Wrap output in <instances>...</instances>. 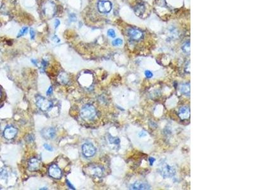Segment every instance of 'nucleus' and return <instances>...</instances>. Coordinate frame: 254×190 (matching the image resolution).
<instances>
[{"mask_svg":"<svg viewBox=\"0 0 254 190\" xmlns=\"http://www.w3.org/2000/svg\"><path fill=\"white\" fill-rule=\"evenodd\" d=\"M41 134L44 138L53 139L55 136V130L53 128H46L42 131Z\"/></svg>","mask_w":254,"mask_h":190,"instance_id":"nucleus-12","label":"nucleus"},{"mask_svg":"<svg viewBox=\"0 0 254 190\" xmlns=\"http://www.w3.org/2000/svg\"><path fill=\"white\" fill-rule=\"evenodd\" d=\"M112 44H113V46H120V45H122V44H123V40L121 39H119V38L116 39L115 40H114V41H113Z\"/></svg>","mask_w":254,"mask_h":190,"instance_id":"nucleus-18","label":"nucleus"},{"mask_svg":"<svg viewBox=\"0 0 254 190\" xmlns=\"http://www.w3.org/2000/svg\"><path fill=\"white\" fill-rule=\"evenodd\" d=\"M159 172L161 176L165 178H171L175 174V169L169 164H163L159 167Z\"/></svg>","mask_w":254,"mask_h":190,"instance_id":"nucleus-2","label":"nucleus"},{"mask_svg":"<svg viewBox=\"0 0 254 190\" xmlns=\"http://www.w3.org/2000/svg\"><path fill=\"white\" fill-rule=\"evenodd\" d=\"M96 115L97 112L95 107L90 104L84 105L81 110V116L85 120H93L96 117Z\"/></svg>","mask_w":254,"mask_h":190,"instance_id":"nucleus-1","label":"nucleus"},{"mask_svg":"<svg viewBox=\"0 0 254 190\" xmlns=\"http://www.w3.org/2000/svg\"><path fill=\"white\" fill-rule=\"evenodd\" d=\"M36 105L43 111H48L52 106V103L50 101L42 97H37Z\"/></svg>","mask_w":254,"mask_h":190,"instance_id":"nucleus-3","label":"nucleus"},{"mask_svg":"<svg viewBox=\"0 0 254 190\" xmlns=\"http://www.w3.org/2000/svg\"><path fill=\"white\" fill-rule=\"evenodd\" d=\"M41 162L37 158H32L29 162V170L31 171H36L40 168Z\"/></svg>","mask_w":254,"mask_h":190,"instance_id":"nucleus-11","label":"nucleus"},{"mask_svg":"<svg viewBox=\"0 0 254 190\" xmlns=\"http://www.w3.org/2000/svg\"><path fill=\"white\" fill-rule=\"evenodd\" d=\"M58 81L62 84H66L69 82V76L65 72H62L58 77Z\"/></svg>","mask_w":254,"mask_h":190,"instance_id":"nucleus-15","label":"nucleus"},{"mask_svg":"<svg viewBox=\"0 0 254 190\" xmlns=\"http://www.w3.org/2000/svg\"><path fill=\"white\" fill-rule=\"evenodd\" d=\"M66 183H67V186L71 188V189H75V188H74V186L71 184V183L68 181V180H67L66 181Z\"/></svg>","mask_w":254,"mask_h":190,"instance_id":"nucleus-26","label":"nucleus"},{"mask_svg":"<svg viewBox=\"0 0 254 190\" xmlns=\"http://www.w3.org/2000/svg\"><path fill=\"white\" fill-rule=\"evenodd\" d=\"M130 189H150L151 186L144 182H136L131 185Z\"/></svg>","mask_w":254,"mask_h":190,"instance_id":"nucleus-10","label":"nucleus"},{"mask_svg":"<svg viewBox=\"0 0 254 190\" xmlns=\"http://www.w3.org/2000/svg\"><path fill=\"white\" fill-rule=\"evenodd\" d=\"M17 134V129L13 126H9L5 129L3 134L4 137L7 139H12L16 137Z\"/></svg>","mask_w":254,"mask_h":190,"instance_id":"nucleus-8","label":"nucleus"},{"mask_svg":"<svg viewBox=\"0 0 254 190\" xmlns=\"http://www.w3.org/2000/svg\"><path fill=\"white\" fill-rule=\"evenodd\" d=\"M108 34L109 36L111 38H114L116 36V33L115 31L113 29H109L108 31Z\"/></svg>","mask_w":254,"mask_h":190,"instance_id":"nucleus-21","label":"nucleus"},{"mask_svg":"<svg viewBox=\"0 0 254 190\" xmlns=\"http://www.w3.org/2000/svg\"><path fill=\"white\" fill-rule=\"evenodd\" d=\"M43 11L45 16H47V17H52L56 11L55 5L52 2L48 1L44 3Z\"/></svg>","mask_w":254,"mask_h":190,"instance_id":"nucleus-4","label":"nucleus"},{"mask_svg":"<svg viewBox=\"0 0 254 190\" xmlns=\"http://www.w3.org/2000/svg\"><path fill=\"white\" fill-rule=\"evenodd\" d=\"M27 30H28V28H27V27H23V28L19 31V34H18L17 37L19 38V37H21V36H24V35L27 33Z\"/></svg>","mask_w":254,"mask_h":190,"instance_id":"nucleus-19","label":"nucleus"},{"mask_svg":"<svg viewBox=\"0 0 254 190\" xmlns=\"http://www.w3.org/2000/svg\"><path fill=\"white\" fill-rule=\"evenodd\" d=\"M30 35H31V39H33L35 38V30H34L33 29H31V30H30Z\"/></svg>","mask_w":254,"mask_h":190,"instance_id":"nucleus-24","label":"nucleus"},{"mask_svg":"<svg viewBox=\"0 0 254 190\" xmlns=\"http://www.w3.org/2000/svg\"><path fill=\"white\" fill-rule=\"evenodd\" d=\"M179 117L182 119H187L190 116V110L189 108L187 106H182L180 110H179L178 113Z\"/></svg>","mask_w":254,"mask_h":190,"instance_id":"nucleus-14","label":"nucleus"},{"mask_svg":"<svg viewBox=\"0 0 254 190\" xmlns=\"http://www.w3.org/2000/svg\"><path fill=\"white\" fill-rule=\"evenodd\" d=\"M59 25H60V21L58 19H56L55 21V28H57Z\"/></svg>","mask_w":254,"mask_h":190,"instance_id":"nucleus-28","label":"nucleus"},{"mask_svg":"<svg viewBox=\"0 0 254 190\" xmlns=\"http://www.w3.org/2000/svg\"><path fill=\"white\" fill-rule=\"evenodd\" d=\"M49 175L55 178V179H60L62 176V172L60 168L57 165H52L48 170Z\"/></svg>","mask_w":254,"mask_h":190,"instance_id":"nucleus-7","label":"nucleus"},{"mask_svg":"<svg viewBox=\"0 0 254 190\" xmlns=\"http://www.w3.org/2000/svg\"><path fill=\"white\" fill-rule=\"evenodd\" d=\"M180 91H181V93L184 94L186 95V96H189L190 94V85L189 84H182L180 88Z\"/></svg>","mask_w":254,"mask_h":190,"instance_id":"nucleus-16","label":"nucleus"},{"mask_svg":"<svg viewBox=\"0 0 254 190\" xmlns=\"http://www.w3.org/2000/svg\"><path fill=\"white\" fill-rule=\"evenodd\" d=\"M145 75L147 77V78H151L153 76V73L150 71V70H145Z\"/></svg>","mask_w":254,"mask_h":190,"instance_id":"nucleus-22","label":"nucleus"},{"mask_svg":"<svg viewBox=\"0 0 254 190\" xmlns=\"http://www.w3.org/2000/svg\"><path fill=\"white\" fill-rule=\"evenodd\" d=\"M40 189H47V188H41Z\"/></svg>","mask_w":254,"mask_h":190,"instance_id":"nucleus-31","label":"nucleus"},{"mask_svg":"<svg viewBox=\"0 0 254 190\" xmlns=\"http://www.w3.org/2000/svg\"><path fill=\"white\" fill-rule=\"evenodd\" d=\"M90 174L94 176L100 178L103 174V170L101 167L98 166H90Z\"/></svg>","mask_w":254,"mask_h":190,"instance_id":"nucleus-13","label":"nucleus"},{"mask_svg":"<svg viewBox=\"0 0 254 190\" xmlns=\"http://www.w3.org/2000/svg\"><path fill=\"white\" fill-rule=\"evenodd\" d=\"M52 91H53V89H52V87H50L49 88H48V91H47V95H50V94H51L52 93Z\"/></svg>","mask_w":254,"mask_h":190,"instance_id":"nucleus-27","label":"nucleus"},{"mask_svg":"<svg viewBox=\"0 0 254 190\" xmlns=\"http://www.w3.org/2000/svg\"><path fill=\"white\" fill-rule=\"evenodd\" d=\"M109 140L110 141L111 143H114V144H118L119 142V139L117 138H113V137H110L109 138Z\"/></svg>","mask_w":254,"mask_h":190,"instance_id":"nucleus-20","label":"nucleus"},{"mask_svg":"<svg viewBox=\"0 0 254 190\" xmlns=\"http://www.w3.org/2000/svg\"><path fill=\"white\" fill-rule=\"evenodd\" d=\"M83 152L85 156L91 157L95 153L96 150L94 146L90 143H85L83 145Z\"/></svg>","mask_w":254,"mask_h":190,"instance_id":"nucleus-6","label":"nucleus"},{"mask_svg":"<svg viewBox=\"0 0 254 190\" xmlns=\"http://www.w3.org/2000/svg\"><path fill=\"white\" fill-rule=\"evenodd\" d=\"M112 3L110 2L105 1V0L99 2L97 5L99 11L103 13H107L110 12L112 9Z\"/></svg>","mask_w":254,"mask_h":190,"instance_id":"nucleus-5","label":"nucleus"},{"mask_svg":"<svg viewBox=\"0 0 254 190\" xmlns=\"http://www.w3.org/2000/svg\"><path fill=\"white\" fill-rule=\"evenodd\" d=\"M182 50L184 53H188L190 52V43H186L182 46Z\"/></svg>","mask_w":254,"mask_h":190,"instance_id":"nucleus-17","label":"nucleus"},{"mask_svg":"<svg viewBox=\"0 0 254 190\" xmlns=\"http://www.w3.org/2000/svg\"><path fill=\"white\" fill-rule=\"evenodd\" d=\"M149 162H150V164L152 165L153 164H154V162H155V161H156V159L155 158H154V157H150L149 158Z\"/></svg>","mask_w":254,"mask_h":190,"instance_id":"nucleus-25","label":"nucleus"},{"mask_svg":"<svg viewBox=\"0 0 254 190\" xmlns=\"http://www.w3.org/2000/svg\"><path fill=\"white\" fill-rule=\"evenodd\" d=\"M2 98V93H1V92H0V98Z\"/></svg>","mask_w":254,"mask_h":190,"instance_id":"nucleus-30","label":"nucleus"},{"mask_svg":"<svg viewBox=\"0 0 254 190\" xmlns=\"http://www.w3.org/2000/svg\"><path fill=\"white\" fill-rule=\"evenodd\" d=\"M31 61H32L33 63H34L35 66H37V61L36 60H32Z\"/></svg>","mask_w":254,"mask_h":190,"instance_id":"nucleus-29","label":"nucleus"},{"mask_svg":"<svg viewBox=\"0 0 254 190\" xmlns=\"http://www.w3.org/2000/svg\"><path fill=\"white\" fill-rule=\"evenodd\" d=\"M128 34L131 39L136 41L140 39L142 37V32L136 29H130L128 30Z\"/></svg>","mask_w":254,"mask_h":190,"instance_id":"nucleus-9","label":"nucleus"},{"mask_svg":"<svg viewBox=\"0 0 254 190\" xmlns=\"http://www.w3.org/2000/svg\"><path fill=\"white\" fill-rule=\"evenodd\" d=\"M44 148H45L47 150L49 151V152H52L53 151V148L50 145H48V144H44Z\"/></svg>","mask_w":254,"mask_h":190,"instance_id":"nucleus-23","label":"nucleus"}]
</instances>
